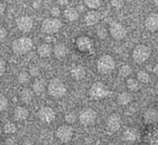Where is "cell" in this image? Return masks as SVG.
Masks as SVG:
<instances>
[{
	"mask_svg": "<svg viewBox=\"0 0 158 145\" xmlns=\"http://www.w3.org/2000/svg\"><path fill=\"white\" fill-rule=\"evenodd\" d=\"M110 3L115 8H121L125 4V0H110Z\"/></svg>",
	"mask_w": 158,
	"mask_h": 145,
	"instance_id": "36",
	"label": "cell"
},
{
	"mask_svg": "<svg viewBox=\"0 0 158 145\" xmlns=\"http://www.w3.org/2000/svg\"><path fill=\"white\" fill-rule=\"evenodd\" d=\"M2 131H3V130H2V127L0 126V136H1V134H2Z\"/></svg>",
	"mask_w": 158,
	"mask_h": 145,
	"instance_id": "46",
	"label": "cell"
},
{
	"mask_svg": "<svg viewBox=\"0 0 158 145\" xmlns=\"http://www.w3.org/2000/svg\"><path fill=\"white\" fill-rule=\"evenodd\" d=\"M151 49L145 44H138L135 46L132 52V58L137 64H143L146 62L151 56Z\"/></svg>",
	"mask_w": 158,
	"mask_h": 145,
	"instance_id": "5",
	"label": "cell"
},
{
	"mask_svg": "<svg viewBox=\"0 0 158 145\" xmlns=\"http://www.w3.org/2000/svg\"><path fill=\"white\" fill-rule=\"evenodd\" d=\"M58 5L60 6H67L69 3V0H56Z\"/></svg>",
	"mask_w": 158,
	"mask_h": 145,
	"instance_id": "42",
	"label": "cell"
},
{
	"mask_svg": "<svg viewBox=\"0 0 158 145\" xmlns=\"http://www.w3.org/2000/svg\"><path fill=\"white\" fill-rule=\"evenodd\" d=\"M20 100L24 104H30L32 100V92L29 89H23L20 93Z\"/></svg>",
	"mask_w": 158,
	"mask_h": 145,
	"instance_id": "28",
	"label": "cell"
},
{
	"mask_svg": "<svg viewBox=\"0 0 158 145\" xmlns=\"http://www.w3.org/2000/svg\"><path fill=\"white\" fill-rule=\"evenodd\" d=\"M109 33L113 39L117 41H120V40H123L127 36L128 31H127L126 27L122 23L114 21L109 26Z\"/></svg>",
	"mask_w": 158,
	"mask_h": 145,
	"instance_id": "8",
	"label": "cell"
},
{
	"mask_svg": "<svg viewBox=\"0 0 158 145\" xmlns=\"http://www.w3.org/2000/svg\"><path fill=\"white\" fill-rule=\"evenodd\" d=\"M101 19V14L95 9L89 10L84 16V23L87 26H94L99 22Z\"/></svg>",
	"mask_w": 158,
	"mask_h": 145,
	"instance_id": "16",
	"label": "cell"
},
{
	"mask_svg": "<svg viewBox=\"0 0 158 145\" xmlns=\"http://www.w3.org/2000/svg\"><path fill=\"white\" fill-rule=\"evenodd\" d=\"M132 74V68L129 65L122 66L118 70V75L122 78H128Z\"/></svg>",
	"mask_w": 158,
	"mask_h": 145,
	"instance_id": "30",
	"label": "cell"
},
{
	"mask_svg": "<svg viewBox=\"0 0 158 145\" xmlns=\"http://www.w3.org/2000/svg\"><path fill=\"white\" fill-rule=\"evenodd\" d=\"M46 81L42 78H37L33 81L32 84V91L36 94H42L46 90Z\"/></svg>",
	"mask_w": 158,
	"mask_h": 145,
	"instance_id": "22",
	"label": "cell"
},
{
	"mask_svg": "<svg viewBox=\"0 0 158 145\" xmlns=\"http://www.w3.org/2000/svg\"><path fill=\"white\" fill-rule=\"evenodd\" d=\"M37 53L40 57H43V58L49 57L53 53V47L48 44H43L38 46Z\"/></svg>",
	"mask_w": 158,
	"mask_h": 145,
	"instance_id": "23",
	"label": "cell"
},
{
	"mask_svg": "<svg viewBox=\"0 0 158 145\" xmlns=\"http://www.w3.org/2000/svg\"><path fill=\"white\" fill-rule=\"evenodd\" d=\"M97 70L99 73L106 75L111 73L116 68V61L110 55H103L97 59Z\"/></svg>",
	"mask_w": 158,
	"mask_h": 145,
	"instance_id": "2",
	"label": "cell"
},
{
	"mask_svg": "<svg viewBox=\"0 0 158 145\" xmlns=\"http://www.w3.org/2000/svg\"><path fill=\"white\" fill-rule=\"evenodd\" d=\"M16 26L21 32H29L33 28V19L27 15L20 16L16 19Z\"/></svg>",
	"mask_w": 158,
	"mask_h": 145,
	"instance_id": "10",
	"label": "cell"
},
{
	"mask_svg": "<svg viewBox=\"0 0 158 145\" xmlns=\"http://www.w3.org/2000/svg\"><path fill=\"white\" fill-rule=\"evenodd\" d=\"M70 76L75 81H81L86 77V68L81 65L74 66L70 69Z\"/></svg>",
	"mask_w": 158,
	"mask_h": 145,
	"instance_id": "18",
	"label": "cell"
},
{
	"mask_svg": "<svg viewBox=\"0 0 158 145\" xmlns=\"http://www.w3.org/2000/svg\"><path fill=\"white\" fill-rule=\"evenodd\" d=\"M97 114L92 108H84L79 114V120L84 126H90L96 120Z\"/></svg>",
	"mask_w": 158,
	"mask_h": 145,
	"instance_id": "9",
	"label": "cell"
},
{
	"mask_svg": "<svg viewBox=\"0 0 158 145\" xmlns=\"http://www.w3.org/2000/svg\"><path fill=\"white\" fill-rule=\"evenodd\" d=\"M37 116H38V118L40 119V121H42L43 123L50 124L56 118V112L54 111L53 108H51L49 106H44L38 111Z\"/></svg>",
	"mask_w": 158,
	"mask_h": 145,
	"instance_id": "11",
	"label": "cell"
},
{
	"mask_svg": "<svg viewBox=\"0 0 158 145\" xmlns=\"http://www.w3.org/2000/svg\"><path fill=\"white\" fill-rule=\"evenodd\" d=\"M31 75L29 72L27 71H21L18 74L17 76V81L19 83H20L21 85H26L30 82L31 81Z\"/></svg>",
	"mask_w": 158,
	"mask_h": 145,
	"instance_id": "27",
	"label": "cell"
},
{
	"mask_svg": "<svg viewBox=\"0 0 158 145\" xmlns=\"http://www.w3.org/2000/svg\"><path fill=\"white\" fill-rule=\"evenodd\" d=\"M2 130H3L5 133H6V134L11 135V134H14V133L17 131V127H16V125H15L14 123H12V122H7V123H6V124L4 125Z\"/></svg>",
	"mask_w": 158,
	"mask_h": 145,
	"instance_id": "31",
	"label": "cell"
},
{
	"mask_svg": "<svg viewBox=\"0 0 158 145\" xmlns=\"http://www.w3.org/2000/svg\"><path fill=\"white\" fill-rule=\"evenodd\" d=\"M62 28V22L57 18H47L42 22V31L46 34H55Z\"/></svg>",
	"mask_w": 158,
	"mask_h": 145,
	"instance_id": "6",
	"label": "cell"
},
{
	"mask_svg": "<svg viewBox=\"0 0 158 145\" xmlns=\"http://www.w3.org/2000/svg\"><path fill=\"white\" fill-rule=\"evenodd\" d=\"M30 112L25 106H17L14 109L13 117L16 121H24L29 118Z\"/></svg>",
	"mask_w": 158,
	"mask_h": 145,
	"instance_id": "19",
	"label": "cell"
},
{
	"mask_svg": "<svg viewBox=\"0 0 158 145\" xmlns=\"http://www.w3.org/2000/svg\"><path fill=\"white\" fill-rule=\"evenodd\" d=\"M6 36H7V31H6V29L0 24V41L6 39Z\"/></svg>",
	"mask_w": 158,
	"mask_h": 145,
	"instance_id": "39",
	"label": "cell"
},
{
	"mask_svg": "<svg viewBox=\"0 0 158 145\" xmlns=\"http://www.w3.org/2000/svg\"><path fill=\"white\" fill-rule=\"evenodd\" d=\"M132 101V94L129 92H123L117 97V102L119 106H128Z\"/></svg>",
	"mask_w": 158,
	"mask_h": 145,
	"instance_id": "24",
	"label": "cell"
},
{
	"mask_svg": "<svg viewBox=\"0 0 158 145\" xmlns=\"http://www.w3.org/2000/svg\"><path fill=\"white\" fill-rule=\"evenodd\" d=\"M153 2H154V4H155L156 6H157L158 5V0H153Z\"/></svg>",
	"mask_w": 158,
	"mask_h": 145,
	"instance_id": "45",
	"label": "cell"
},
{
	"mask_svg": "<svg viewBox=\"0 0 158 145\" xmlns=\"http://www.w3.org/2000/svg\"><path fill=\"white\" fill-rule=\"evenodd\" d=\"M53 54L57 59H63L68 56L69 49L64 44H57L53 47Z\"/></svg>",
	"mask_w": 158,
	"mask_h": 145,
	"instance_id": "20",
	"label": "cell"
},
{
	"mask_svg": "<svg viewBox=\"0 0 158 145\" xmlns=\"http://www.w3.org/2000/svg\"><path fill=\"white\" fill-rule=\"evenodd\" d=\"M5 11H6V4L0 0V18L4 15Z\"/></svg>",
	"mask_w": 158,
	"mask_h": 145,
	"instance_id": "41",
	"label": "cell"
},
{
	"mask_svg": "<svg viewBox=\"0 0 158 145\" xmlns=\"http://www.w3.org/2000/svg\"><path fill=\"white\" fill-rule=\"evenodd\" d=\"M121 124H122L121 117L117 113L111 114L107 118L106 122V128L110 132H117L118 130H119Z\"/></svg>",
	"mask_w": 158,
	"mask_h": 145,
	"instance_id": "13",
	"label": "cell"
},
{
	"mask_svg": "<svg viewBox=\"0 0 158 145\" xmlns=\"http://www.w3.org/2000/svg\"><path fill=\"white\" fill-rule=\"evenodd\" d=\"M33 46V42L30 37H20L13 41L12 50L16 55L22 56L29 53Z\"/></svg>",
	"mask_w": 158,
	"mask_h": 145,
	"instance_id": "1",
	"label": "cell"
},
{
	"mask_svg": "<svg viewBox=\"0 0 158 145\" xmlns=\"http://www.w3.org/2000/svg\"><path fill=\"white\" fill-rule=\"evenodd\" d=\"M65 120L69 125H71L76 122L77 120V115L74 112H69L65 116Z\"/></svg>",
	"mask_w": 158,
	"mask_h": 145,
	"instance_id": "33",
	"label": "cell"
},
{
	"mask_svg": "<svg viewBox=\"0 0 158 145\" xmlns=\"http://www.w3.org/2000/svg\"><path fill=\"white\" fill-rule=\"evenodd\" d=\"M109 93H110L109 88L106 84L100 81L94 82L89 90V95L94 100L105 99L109 95Z\"/></svg>",
	"mask_w": 158,
	"mask_h": 145,
	"instance_id": "4",
	"label": "cell"
},
{
	"mask_svg": "<svg viewBox=\"0 0 158 145\" xmlns=\"http://www.w3.org/2000/svg\"><path fill=\"white\" fill-rule=\"evenodd\" d=\"M137 80L140 83H143V84H147L150 82L151 81V77L149 75L148 72L144 71V70H141L137 73Z\"/></svg>",
	"mask_w": 158,
	"mask_h": 145,
	"instance_id": "29",
	"label": "cell"
},
{
	"mask_svg": "<svg viewBox=\"0 0 158 145\" xmlns=\"http://www.w3.org/2000/svg\"><path fill=\"white\" fill-rule=\"evenodd\" d=\"M96 31H97V36L100 39H105L107 36V31H106V29L104 26H99L97 28Z\"/></svg>",
	"mask_w": 158,
	"mask_h": 145,
	"instance_id": "35",
	"label": "cell"
},
{
	"mask_svg": "<svg viewBox=\"0 0 158 145\" xmlns=\"http://www.w3.org/2000/svg\"><path fill=\"white\" fill-rule=\"evenodd\" d=\"M8 106V100L6 95L0 93V112L5 111Z\"/></svg>",
	"mask_w": 158,
	"mask_h": 145,
	"instance_id": "34",
	"label": "cell"
},
{
	"mask_svg": "<svg viewBox=\"0 0 158 145\" xmlns=\"http://www.w3.org/2000/svg\"><path fill=\"white\" fill-rule=\"evenodd\" d=\"M74 131L70 125L65 124L60 125L56 131V136L58 139V141L62 143H68L72 140Z\"/></svg>",
	"mask_w": 158,
	"mask_h": 145,
	"instance_id": "7",
	"label": "cell"
},
{
	"mask_svg": "<svg viewBox=\"0 0 158 145\" xmlns=\"http://www.w3.org/2000/svg\"><path fill=\"white\" fill-rule=\"evenodd\" d=\"M84 3L90 9H97L102 6L103 0H84Z\"/></svg>",
	"mask_w": 158,
	"mask_h": 145,
	"instance_id": "32",
	"label": "cell"
},
{
	"mask_svg": "<svg viewBox=\"0 0 158 145\" xmlns=\"http://www.w3.org/2000/svg\"><path fill=\"white\" fill-rule=\"evenodd\" d=\"M50 13H51V15H52L53 18H58V17L60 16L61 11H60V8H59L58 6H53V7L51 8Z\"/></svg>",
	"mask_w": 158,
	"mask_h": 145,
	"instance_id": "37",
	"label": "cell"
},
{
	"mask_svg": "<svg viewBox=\"0 0 158 145\" xmlns=\"http://www.w3.org/2000/svg\"><path fill=\"white\" fill-rule=\"evenodd\" d=\"M46 89L49 95L55 98L63 97L67 93L66 85L59 79H52L46 85Z\"/></svg>",
	"mask_w": 158,
	"mask_h": 145,
	"instance_id": "3",
	"label": "cell"
},
{
	"mask_svg": "<svg viewBox=\"0 0 158 145\" xmlns=\"http://www.w3.org/2000/svg\"><path fill=\"white\" fill-rule=\"evenodd\" d=\"M143 121L147 125H153L157 123L158 111L156 108H149L143 114Z\"/></svg>",
	"mask_w": 158,
	"mask_h": 145,
	"instance_id": "17",
	"label": "cell"
},
{
	"mask_svg": "<svg viewBox=\"0 0 158 145\" xmlns=\"http://www.w3.org/2000/svg\"><path fill=\"white\" fill-rule=\"evenodd\" d=\"M13 140H14V138H12V137L8 138V139L6 140V145H15V142H14V143L12 142Z\"/></svg>",
	"mask_w": 158,
	"mask_h": 145,
	"instance_id": "43",
	"label": "cell"
},
{
	"mask_svg": "<svg viewBox=\"0 0 158 145\" xmlns=\"http://www.w3.org/2000/svg\"><path fill=\"white\" fill-rule=\"evenodd\" d=\"M6 65L5 60L0 58V78L4 75V73L6 71Z\"/></svg>",
	"mask_w": 158,
	"mask_h": 145,
	"instance_id": "40",
	"label": "cell"
},
{
	"mask_svg": "<svg viewBox=\"0 0 158 145\" xmlns=\"http://www.w3.org/2000/svg\"><path fill=\"white\" fill-rule=\"evenodd\" d=\"M146 142L149 145H158V131L156 129L152 130L146 136Z\"/></svg>",
	"mask_w": 158,
	"mask_h": 145,
	"instance_id": "25",
	"label": "cell"
},
{
	"mask_svg": "<svg viewBox=\"0 0 158 145\" xmlns=\"http://www.w3.org/2000/svg\"><path fill=\"white\" fill-rule=\"evenodd\" d=\"M126 85L131 92H137L141 88V83L138 81L137 79H128L126 81Z\"/></svg>",
	"mask_w": 158,
	"mask_h": 145,
	"instance_id": "26",
	"label": "cell"
},
{
	"mask_svg": "<svg viewBox=\"0 0 158 145\" xmlns=\"http://www.w3.org/2000/svg\"><path fill=\"white\" fill-rule=\"evenodd\" d=\"M141 137L140 131L135 128H128L124 130L122 134V140L129 143H133L139 141Z\"/></svg>",
	"mask_w": 158,
	"mask_h": 145,
	"instance_id": "14",
	"label": "cell"
},
{
	"mask_svg": "<svg viewBox=\"0 0 158 145\" xmlns=\"http://www.w3.org/2000/svg\"><path fill=\"white\" fill-rule=\"evenodd\" d=\"M29 73H30L31 77H38L40 75V70L37 67H31Z\"/></svg>",
	"mask_w": 158,
	"mask_h": 145,
	"instance_id": "38",
	"label": "cell"
},
{
	"mask_svg": "<svg viewBox=\"0 0 158 145\" xmlns=\"http://www.w3.org/2000/svg\"><path fill=\"white\" fill-rule=\"evenodd\" d=\"M144 25L147 31H151V32H155L158 29V14L157 13H150L144 21Z\"/></svg>",
	"mask_w": 158,
	"mask_h": 145,
	"instance_id": "15",
	"label": "cell"
},
{
	"mask_svg": "<svg viewBox=\"0 0 158 145\" xmlns=\"http://www.w3.org/2000/svg\"><path fill=\"white\" fill-rule=\"evenodd\" d=\"M22 145H34L32 143H31V142H25V143H23Z\"/></svg>",
	"mask_w": 158,
	"mask_h": 145,
	"instance_id": "44",
	"label": "cell"
},
{
	"mask_svg": "<svg viewBox=\"0 0 158 145\" xmlns=\"http://www.w3.org/2000/svg\"><path fill=\"white\" fill-rule=\"evenodd\" d=\"M76 47L79 51L83 53L91 52L94 48V41L88 36H80L76 40Z\"/></svg>",
	"mask_w": 158,
	"mask_h": 145,
	"instance_id": "12",
	"label": "cell"
},
{
	"mask_svg": "<svg viewBox=\"0 0 158 145\" xmlns=\"http://www.w3.org/2000/svg\"><path fill=\"white\" fill-rule=\"evenodd\" d=\"M64 18L68 20V21H70V22H73V21H76L79 17H80V14H79V11L77 10V8L73 7V6H68L66 7V9L64 10Z\"/></svg>",
	"mask_w": 158,
	"mask_h": 145,
	"instance_id": "21",
	"label": "cell"
}]
</instances>
